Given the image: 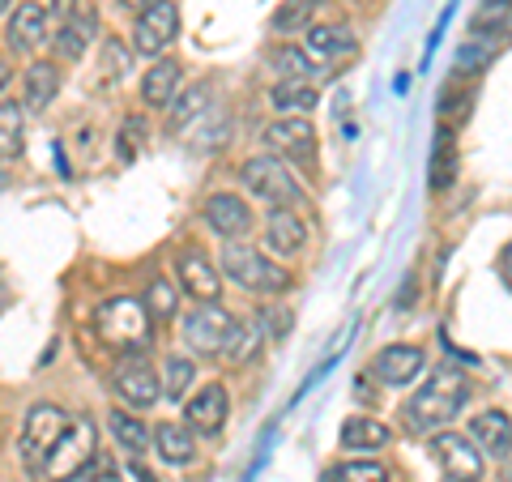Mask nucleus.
<instances>
[{"mask_svg": "<svg viewBox=\"0 0 512 482\" xmlns=\"http://www.w3.org/2000/svg\"><path fill=\"white\" fill-rule=\"evenodd\" d=\"M210 99H214V86L210 82L188 86V94H180L175 107H171V133H188L197 120L210 116Z\"/></svg>", "mask_w": 512, "mask_h": 482, "instance_id": "nucleus-22", "label": "nucleus"}, {"mask_svg": "<svg viewBox=\"0 0 512 482\" xmlns=\"http://www.w3.org/2000/svg\"><path fill=\"white\" fill-rule=\"evenodd\" d=\"M431 457L440 461L448 482H478L483 478V448H474L457 431H436L431 436Z\"/></svg>", "mask_w": 512, "mask_h": 482, "instance_id": "nucleus-7", "label": "nucleus"}, {"mask_svg": "<svg viewBox=\"0 0 512 482\" xmlns=\"http://www.w3.org/2000/svg\"><path fill=\"white\" fill-rule=\"evenodd\" d=\"M265 239H269V248H274V252L295 256L303 244H308V227H303V218L295 210L278 205V210L269 214V222H265Z\"/></svg>", "mask_w": 512, "mask_h": 482, "instance_id": "nucleus-20", "label": "nucleus"}, {"mask_svg": "<svg viewBox=\"0 0 512 482\" xmlns=\"http://www.w3.org/2000/svg\"><path fill=\"white\" fill-rule=\"evenodd\" d=\"M269 64L282 73V82H308L316 73V64L308 60V52H299V47H278V52L269 56Z\"/></svg>", "mask_w": 512, "mask_h": 482, "instance_id": "nucleus-30", "label": "nucleus"}, {"mask_svg": "<svg viewBox=\"0 0 512 482\" xmlns=\"http://www.w3.org/2000/svg\"><path fill=\"white\" fill-rule=\"evenodd\" d=\"M107 423H111V436H116V444L124 448L128 457H141V453L150 448V431L141 427V423L133 419V414H120V410H116Z\"/></svg>", "mask_w": 512, "mask_h": 482, "instance_id": "nucleus-26", "label": "nucleus"}, {"mask_svg": "<svg viewBox=\"0 0 512 482\" xmlns=\"http://www.w3.org/2000/svg\"><path fill=\"white\" fill-rule=\"evenodd\" d=\"M384 444H389V427L367 419V414H355V419L342 423V448H350V453H376Z\"/></svg>", "mask_w": 512, "mask_h": 482, "instance_id": "nucleus-23", "label": "nucleus"}, {"mask_svg": "<svg viewBox=\"0 0 512 482\" xmlns=\"http://www.w3.org/2000/svg\"><path fill=\"white\" fill-rule=\"evenodd\" d=\"M508 282H512V248H508Z\"/></svg>", "mask_w": 512, "mask_h": 482, "instance_id": "nucleus-44", "label": "nucleus"}, {"mask_svg": "<svg viewBox=\"0 0 512 482\" xmlns=\"http://www.w3.org/2000/svg\"><path fill=\"white\" fill-rule=\"evenodd\" d=\"M5 82H9V64L0 60V90H5Z\"/></svg>", "mask_w": 512, "mask_h": 482, "instance_id": "nucleus-40", "label": "nucleus"}, {"mask_svg": "<svg viewBox=\"0 0 512 482\" xmlns=\"http://www.w3.org/2000/svg\"><path fill=\"white\" fill-rule=\"evenodd\" d=\"M227 389L222 384H205V389L188 401V427L201 431V436H218L222 423H227Z\"/></svg>", "mask_w": 512, "mask_h": 482, "instance_id": "nucleus-14", "label": "nucleus"}, {"mask_svg": "<svg viewBox=\"0 0 512 482\" xmlns=\"http://www.w3.org/2000/svg\"><path fill=\"white\" fill-rule=\"evenodd\" d=\"M222 269H227V278H235L244 291H256V295H282L286 286H291V273L244 244L222 248Z\"/></svg>", "mask_w": 512, "mask_h": 482, "instance_id": "nucleus-4", "label": "nucleus"}, {"mask_svg": "<svg viewBox=\"0 0 512 482\" xmlns=\"http://www.w3.org/2000/svg\"><path fill=\"white\" fill-rule=\"evenodd\" d=\"M205 222H210L222 239H239L252 227V214H248V205L239 197H231V192H218V197L205 201Z\"/></svg>", "mask_w": 512, "mask_h": 482, "instance_id": "nucleus-18", "label": "nucleus"}, {"mask_svg": "<svg viewBox=\"0 0 512 482\" xmlns=\"http://www.w3.org/2000/svg\"><path fill=\"white\" fill-rule=\"evenodd\" d=\"M265 141L274 146L278 154H291V158H312L316 150V128L303 120V116H286V120H274L265 128Z\"/></svg>", "mask_w": 512, "mask_h": 482, "instance_id": "nucleus-16", "label": "nucleus"}, {"mask_svg": "<svg viewBox=\"0 0 512 482\" xmlns=\"http://www.w3.org/2000/svg\"><path fill=\"white\" fill-rule=\"evenodd\" d=\"M52 9L56 13H77V9H82V0H52Z\"/></svg>", "mask_w": 512, "mask_h": 482, "instance_id": "nucleus-38", "label": "nucleus"}, {"mask_svg": "<svg viewBox=\"0 0 512 482\" xmlns=\"http://www.w3.org/2000/svg\"><path fill=\"white\" fill-rule=\"evenodd\" d=\"M256 346H261V325H256V320H235L222 355H227V363H248L256 355Z\"/></svg>", "mask_w": 512, "mask_h": 482, "instance_id": "nucleus-28", "label": "nucleus"}, {"mask_svg": "<svg viewBox=\"0 0 512 482\" xmlns=\"http://www.w3.org/2000/svg\"><path fill=\"white\" fill-rule=\"evenodd\" d=\"M427 367V350L423 346H384L380 355L372 359V372L380 384H389V389H397V384H410L414 376H419Z\"/></svg>", "mask_w": 512, "mask_h": 482, "instance_id": "nucleus-12", "label": "nucleus"}, {"mask_svg": "<svg viewBox=\"0 0 512 482\" xmlns=\"http://www.w3.org/2000/svg\"><path fill=\"white\" fill-rule=\"evenodd\" d=\"M69 414H64L60 406H52V401H39L35 410L26 414V423H22V457L26 465L39 474V465L47 461V453L60 444V436L69 431Z\"/></svg>", "mask_w": 512, "mask_h": 482, "instance_id": "nucleus-5", "label": "nucleus"}, {"mask_svg": "<svg viewBox=\"0 0 512 482\" xmlns=\"http://www.w3.org/2000/svg\"><path fill=\"white\" fill-rule=\"evenodd\" d=\"M470 401V376L457 363H440L427 376V384L406 401V427L410 431H440L466 410Z\"/></svg>", "mask_w": 512, "mask_h": 482, "instance_id": "nucleus-1", "label": "nucleus"}, {"mask_svg": "<svg viewBox=\"0 0 512 482\" xmlns=\"http://www.w3.org/2000/svg\"><path fill=\"white\" fill-rule=\"evenodd\" d=\"M60 94V73L52 69L47 60H39V64H30V73H26V107H35V111H43L47 103H52Z\"/></svg>", "mask_w": 512, "mask_h": 482, "instance_id": "nucleus-25", "label": "nucleus"}, {"mask_svg": "<svg viewBox=\"0 0 512 482\" xmlns=\"http://www.w3.org/2000/svg\"><path fill=\"white\" fill-rule=\"evenodd\" d=\"M175 86H180V64H175V60H154L150 73H146V82H141V94H146V103L167 107Z\"/></svg>", "mask_w": 512, "mask_h": 482, "instance_id": "nucleus-24", "label": "nucleus"}, {"mask_svg": "<svg viewBox=\"0 0 512 482\" xmlns=\"http://www.w3.org/2000/svg\"><path fill=\"white\" fill-rule=\"evenodd\" d=\"M355 35H350V26L342 22H329V26H312L308 30V43H303V52H308V60L316 64V69H333V64H342L355 56Z\"/></svg>", "mask_w": 512, "mask_h": 482, "instance_id": "nucleus-11", "label": "nucleus"}, {"mask_svg": "<svg viewBox=\"0 0 512 482\" xmlns=\"http://www.w3.org/2000/svg\"><path fill=\"white\" fill-rule=\"evenodd\" d=\"M146 308H150L154 320H167V316L175 312V291H171V282H163V278H154V282H150Z\"/></svg>", "mask_w": 512, "mask_h": 482, "instance_id": "nucleus-34", "label": "nucleus"}, {"mask_svg": "<svg viewBox=\"0 0 512 482\" xmlns=\"http://www.w3.org/2000/svg\"><path fill=\"white\" fill-rule=\"evenodd\" d=\"M320 482H389V470L380 461H342Z\"/></svg>", "mask_w": 512, "mask_h": 482, "instance_id": "nucleus-31", "label": "nucleus"}, {"mask_svg": "<svg viewBox=\"0 0 512 482\" xmlns=\"http://www.w3.org/2000/svg\"><path fill=\"white\" fill-rule=\"evenodd\" d=\"M116 389L124 401H133V406H154L158 397H163V384L154 376V363L146 355H124L120 367H116Z\"/></svg>", "mask_w": 512, "mask_h": 482, "instance_id": "nucleus-10", "label": "nucleus"}, {"mask_svg": "<svg viewBox=\"0 0 512 482\" xmlns=\"http://www.w3.org/2000/svg\"><path fill=\"white\" fill-rule=\"evenodd\" d=\"M308 18H312V0H286L274 13V30H299Z\"/></svg>", "mask_w": 512, "mask_h": 482, "instance_id": "nucleus-35", "label": "nucleus"}, {"mask_svg": "<svg viewBox=\"0 0 512 482\" xmlns=\"http://www.w3.org/2000/svg\"><path fill=\"white\" fill-rule=\"evenodd\" d=\"M175 30H180V9L171 5V0H158V5L150 9H141L137 13V26H133V52L141 56H158V52H167L171 39H175Z\"/></svg>", "mask_w": 512, "mask_h": 482, "instance_id": "nucleus-9", "label": "nucleus"}, {"mask_svg": "<svg viewBox=\"0 0 512 482\" xmlns=\"http://www.w3.org/2000/svg\"><path fill=\"white\" fill-rule=\"evenodd\" d=\"M94 30H99V13H94V9H77L73 18L56 30V52L64 60H77L86 52V43L94 39Z\"/></svg>", "mask_w": 512, "mask_h": 482, "instance_id": "nucleus-21", "label": "nucleus"}, {"mask_svg": "<svg viewBox=\"0 0 512 482\" xmlns=\"http://www.w3.org/2000/svg\"><path fill=\"white\" fill-rule=\"evenodd\" d=\"M120 5H124V9H137V13H141V9H150V5H158V0H120Z\"/></svg>", "mask_w": 512, "mask_h": 482, "instance_id": "nucleus-39", "label": "nucleus"}, {"mask_svg": "<svg viewBox=\"0 0 512 482\" xmlns=\"http://www.w3.org/2000/svg\"><path fill=\"white\" fill-rule=\"evenodd\" d=\"M103 73L111 77V82H116V77L124 82V73H128V52L116 39H107V47H103Z\"/></svg>", "mask_w": 512, "mask_h": 482, "instance_id": "nucleus-37", "label": "nucleus"}, {"mask_svg": "<svg viewBox=\"0 0 512 482\" xmlns=\"http://www.w3.org/2000/svg\"><path fill=\"white\" fill-rule=\"evenodd\" d=\"M470 440L483 448V453H491V457H508V453H512V419H508L504 410H483V414H474Z\"/></svg>", "mask_w": 512, "mask_h": 482, "instance_id": "nucleus-17", "label": "nucleus"}, {"mask_svg": "<svg viewBox=\"0 0 512 482\" xmlns=\"http://www.w3.org/2000/svg\"><path fill=\"white\" fill-rule=\"evenodd\" d=\"M94 440H99V436H94V423L90 419H73L69 431L60 436V444L39 465V478L43 482H77L86 474V465L99 457V453H94Z\"/></svg>", "mask_w": 512, "mask_h": 482, "instance_id": "nucleus-3", "label": "nucleus"}, {"mask_svg": "<svg viewBox=\"0 0 512 482\" xmlns=\"http://www.w3.org/2000/svg\"><path fill=\"white\" fill-rule=\"evenodd\" d=\"M47 39V9L43 5H18V13L9 18V47L13 52H35Z\"/></svg>", "mask_w": 512, "mask_h": 482, "instance_id": "nucleus-19", "label": "nucleus"}, {"mask_svg": "<svg viewBox=\"0 0 512 482\" xmlns=\"http://www.w3.org/2000/svg\"><path fill=\"white\" fill-rule=\"evenodd\" d=\"M9 5H13V0H0V13H9Z\"/></svg>", "mask_w": 512, "mask_h": 482, "instance_id": "nucleus-43", "label": "nucleus"}, {"mask_svg": "<svg viewBox=\"0 0 512 482\" xmlns=\"http://www.w3.org/2000/svg\"><path fill=\"white\" fill-rule=\"evenodd\" d=\"M175 269H180V286H184L192 299L218 303V295H222V278H218V269L205 261L197 248H184L180 256H175Z\"/></svg>", "mask_w": 512, "mask_h": 482, "instance_id": "nucleus-13", "label": "nucleus"}, {"mask_svg": "<svg viewBox=\"0 0 512 482\" xmlns=\"http://www.w3.org/2000/svg\"><path fill=\"white\" fill-rule=\"evenodd\" d=\"M269 99H274L278 111H286V116H291V111L316 107V86H312V82H278Z\"/></svg>", "mask_w": 512, "mask_h": 482, "instance_id": "nucleus-29", "label": "nucleus"}, {"mask_svg": "<svg viewBox=\"0 0 512 482\" xmlns=\"http://www.w3.org/2000/svg\"><path fill=\"white\" fill-rule=\"evenodd\" d=\"M5 180H9V175H5V167H0V188H5Z\"/></svg>", "mask_w": 512, "mask_h": 482, "instance_id": "nucleus-45", "label": "nucleus"}, {"mask_svg": "<svg viewBox=\"0 0 512 482\" xmlns=\"http://www.w3.org/2000/svg\"><path fill=\"white\" fill-rule=\"evenodd\" d=\"M154 444H158V453H163L171 465L192 461V436H188V427L158 423V427H154Z\"/></svg>", "mask_w": 512, "mask_h": 482, "instance_id": "nucleus-27", "label": "nucleus"}, {"mask_svg": "<svg viewBox=\"0 0 512 482\" xmlns=\"http://www.w3.org/2000/svg\"><path fill=\"white\" fill-rule=\"evenodd\" d=\"M231 329H235L231 312H222L218 303H201V308L188 312V320H184V342L197 350V355H222Z\"/></svg>", "mask_w": 512, "mask_h": 482, "instance_id": "nucleus-8", "label": "nucleus"}, {"mask_svg": "<svg viewBox=\"0 0 512 482\" xmlns=\"http://www.w3.org/2000/svg\"><path fill=\"white\" fill-rule=\"evenodd\" d=\"M512 35V0H483L470 18V43H483L495 52V43Z\"/></svg>", "mask_w": 512, "mask_h": 482, "instance_id": "nucleus-15", "label": "nucleus"}, {"mask_svg": "<svg viewBox=\"0 0 512 482\" xmlns=\"http://www.w3.org/2000/svg\"><path fill=\"white\" fill-rule=\"evenodd\" d=\"M94 333L107 350L120 355H146V346L154 342V316L146 303H137L133 295H111L94 312Z\"/></svg>", "mask_w": 512, "mask_h": 482, "instance_id": "nucleus-2", "label": "nucleus"}, {"mask_svg": "<svg viewBox=\"0 0 512 482\" xmlns=\"http://www.w3.org/2000/svg\"><path fill=\"white\" fill-rule=\"evenodd\" d=\"M244 184L256 192V197L274 201V205H303V188L291 175V167H282L278 158H248L244 163Z\"/></svg>", "mask_w": 512, "mask_h": 482, "instance_id": "nucleus-6", "label": "nucleus"}, {"mask_svg": "<svg viewBox=\"0 0 512 482\" xmlns=\"http://www.w3.org/2000/svg\"><path fill=\"white\" fill-rule=\"evenodd\" d=\"M448 180H453V141H448V133H440V141H436V163H431V184L444 188Z\"/></svg>", "mask_w": 512, "mask_h": 482, "instance_id": "nucleus-36", "label": "nucleus"}, {"mask_svg": "<svg viewBox=\"0 0 512 482\" xmlns=\"http://www.w3.org/2000/svg\"><path fill=\"white\" fill-rule=\"evenodd\" d=\"M22 133H26L22 107L18 103H0V158L22 150Z\"/></svg>", "mask_w": 512, "mask_h": 482, "instance_id": "nucleus-32", "label": "nucleus"}, {"mask_svg": "<svg viewBox=\"0 0 512 482\" xmlns=\"http://www.w3.org/2000/svg\"><path fill=\"white\" fill-rule=\"evenodd\" d=\"M133 474H137V482H158V478H150L146 470H133Z\"/></svg>", "mask_w": 512, "mask_h": 482, "instance_id": "nucleus-41", "label": "nucleus"}, {"mask_svg": "<svg viewBox=\"0 0 512 482\" xmlns=\"http://www.w3.org/2000/svg\"><path fill=\"white\" fill-rule=\"evenodd\" d=\"M163 380H167V384H163V393H167V397H184V393H188V384L197 380V367H192V359H184V355H180V359H167Z\"/></svg>", "mask_w": 512, "mask_h": 482, "instance_id": "nucleus-33", "label": "nucleus"}, {"mask_svg": "<svg viewBox=\"0 0 512 482\" xmlns=\"http://www.w3.org/2000/svg\"><path fill=\"white\" fill-rule=\"evenodd\" d=\"M5 299H9V295H5V282H0V308H5Z\"/></svg>", "mask_w": 512, "mask_h": 482, "instance_id": "nucleus-42", "label": "nucleus"}]
</instances>
